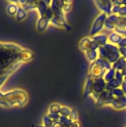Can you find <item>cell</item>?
<instances>
[{"label":"cell","mask_w":126,"mask_h":127,"mask_svg":"<svg viewBox=\"0 0 126 127\" xmlns=\"http://www.w3.org/2000/svg\"><path fill=\"white\" fill-rule=\"evenodd\" d=\"M27 100V94L23 90H15L5 95L0 93V105L4 106H23Z\"/></svg>","instance_id":"1"},{"label":"cell","mask_w":126,"mask_h":127,"mask_svg":"<svg viewBox=\"0 0 126 127\" xmlns=\"http://www.w3.org/2000/svg\"><path fill=\"white\" fill-rule=\"evenodd\" d=\"M97 51L99 57L106 60L111 64H114L121 57L119 47L108 42L103 46H100Z\"/></svg>","instance_id":"2"},{"label":"cell","mask_w":126,"mask_h":127,"mask_svg":"<svg viewBox=\"0 0 126 127\" xmlns=\"http://www.w3.org/2000/svg\"><path fill=\"white\" fill-rule=\"evenodd\" d=\"M107 15L102 13H100L93 22L91 28L89 36H95L98 33H102V31L105 28V24L107 19Z\"/></svg>","instance_id":"3"},{"label":"cell","mask_w":126,"mask_h":127,"mask_svg":"<svg viewBox=\"0 0 126 127\" xmlns=\"http://www.w3.org/2000/svg\"><path fill=\"white\" fill-rule=\"evenodd\" d=\"M107 83L105 81L103 77L94 78V92L90 97H91L95 102L97 101L99 95L105 90Z\"/></svg>","instance_id":"4"},{"label":"cell","mask_w":126,"mask_h":127,"mask_svg":"<svg viewBox=\"0 0 126 127\" xmlns=\"http://www.w3.org/2000/svg\"><path fill=\"white\" fill-rule=\"evenodd\" d=\"M114 99V98L111 95V91L105 89L99 95V97L95 103H96L97 106H98L99 107L111 106Z\"/></svg>","instance_id":"5"},{"label":"cell","mask_w":126,"mask_h":127,"mask_svg":"<svg viewBox=\"0 0 126 127\" xmlns=\"http://www.w3.org/2000/svg\"><path fill=\"white\" fill-rule=\"evenodd\" d=\"M50 23L53 25L54 26L59 28H64V29H68L70 28L65 19V13L63 11H59L54 13V16L53 19L50 20Z\"/></svg>","instance_id":"6"},{"label":"cell","mask_w":126,"mask_h":127,"mask_svg":"<svg viewBox=\"0 0 126 127\" xmlns=\"http://www.w3.org/2000/svg\"><path fill=\"white\" fill-rule=\"evenodd\" d=\"M94 4L97 8L100 10V13H105L107 16H109L111 13V10L113 7L112 1H94Z\"/></svg>","instance_id":"7"},{"label":"cell","mask_w":126,"mask_h":127,"mask_svg":"<svg viewBox=\"0 0 126 127\" xmlns=\"http://www.w3.org/2000/svg\"><path fill=\"white\" fill-rule=\"evenodd\" d=\"M94 78L90 75H88L85 78L82 90V95L84 97H91V95H92L94 92Z\"/></svg>","instance_id":"8"},{"label":"cell","mask_w":126,"mask_h":127,"mask_svg":"<svg viewBox=\"0 0 126 127\" xmlns=\"http://www.w3.org/2000/svg\"><path fill=\"white\" fill-rule=\"evenodd\" d=\"M118 19H119L118 15L111 14L108 16L106 21H105V28L107 30L111 31L112 32L114 31L115 29L117 28Z\"/></svg>","instance_id":"9"},{"label":"cell","mask_w":126,"mask_h":127,"mask_svg":"<svg viewBox=\"0 0 126 127\" xmlns=\"http://www.w3.org/2000/svg\"><path fill=\"white\" fill-rule=\"evenodd\" d=\"M105 71L101 68L99 65H97L94 62L91 63L90 64V67H89V72H88V75L91 76L94 78H97V77H102L104 74H105Z\"/></svg>","instance_id":"10"},{"label":"cell","mask_w":126,"mask_h":127,"mask_svg":"<svg viewBox=\"0 0 126 127\" xmlns=\"http://www.w3.org/2000/svg\"><path fill=\"white\" fill-rule=\"evenodd\" d=\"M111 106L116 110L126 109V96L114 98Z\"/></svg>","instance_id":"11"},{"label":"cell","mask_w":126,"mask_h":127,"mask_svg":"<svg viewBox=\"0 0 126 127\" xmlns=\"http://www.w3.org/2000/svg\"><path fill=\"white\" fill-rule=\"evenodd\" d=\"M91 43H92V39L91 36L83 37L79 42V48L84 53L85 51L91 49Z\"/></svg>","instance_id":"12"},{"label":"cell","mask_w":126,"mask_h":127,"mask_svg":"<svg viewBox=\"0 0 126 127\" xmlns=\"http://www.w3.org/2000/svg\"><path fill=\"white\" fill-rule=\"evenodd\" d=\"M91 37L100 46H103L108 42V35H107L104 33H98V34L91 36Z\"/></svg>","instance_id":"13"},{"label":"cell","mask_w":126,"mask_h":127,"mask_svg":"<svg viewBox=\"0 0 126 127\" xmlns=\"http://www.w3.org/2000/svg\"><path fill=\"white\" fill-rule=\"evenodd\" d=\"M123 38V37L120 36L119 33H117L115 31H113L108 35V43L118 46V45L120 44Z\"/></svg>","instance_id":"14"},{"label":"cell","mask_w":126,"mask_h":127,"mask_svg":"<svg viewBox=\"0 0 126 127\" xmlns=\"http://www.w3.org/2000/svg\"><path fill=\"white\" fill-rule=\"evenodd\" d=\"M83 54H84L85 57L86 58V60H88V61H89L91 63L95 62L97 60V59L99 57L98 51H94V50H91V49L85 51Z\"/></svg>","instance_id":"15"},{"label":"cell","mask_w":126,"mask_h":127,"mask_svg":"<svg viewBox=\"0 0 126 127\" xmlns=\"http://www.w3.org/2000/svg\"><path fill=\"white\" fill-rule=\"evenodd\" d=\"M97 65H99L101 68H102L105 71L111 69L112 68V64L110 63L108 61H107L106 60H104L102 58L98 57L97 59V60L94 62Z\"/></svg>","instance_id":"16"},{"label":"cell","mask_w":126,"mask_h":127,"mask_svg":"<svg viewBox=\"0 0 126 127\" xmlns=\"http://www.w3.org/2000/svg\"><path fill=\"white\" fill-rule=\"evenodd\" d=\"M126 66V59L120 57L114 64H112V68L116 71H121Z\"/></svg>","instance_id":"17"},{"label":"cell","mask_w":126,"mask_h":127,"mask_svg":"<svg viewBox=\"0 0 126 127\" xmlns=\"http://www.w3.org/2000/svg\"><path fill=\"white\" fill-rule=\"evenodd\" d=\"M50 23V22L49 19H48L45 17H40V19H39L38 23H37V29L39 31H43L48 28V26Z\"/></svg>","instance_id":"18"},{"label":"cell","mask_w":126,"mask_h":127,"mask_svg":"<svg viewBox=\"0 0 126 127\" xmlns=\"http://www.w3.org/2000/svg\"><path fill=\"white\" fill-rule=\"evenodd\" d=\"M115 74H116V71L113 68H111V69H109V70H108V71H106L105 72L102 77H103V79L105 80V81L106 83H108L111 80H112L113 79H114Z\"/></svg>","instance_id":"19"},{"label":"cell","mask_w":126,"mask_h":127,"mask_svg":"<svg viewBox=\"0 0 126 127\" xmlns=\"http://www.w3.org/2000/svg\"><path fill=\"white\" fill-rule=\"evenodd\" d=\"M62 106L59 103H53L49 106L48 113L50 114H59L61 110Z\"/></svg>","instance_id":"20"},{"label":"cell","mask_w":126,"mask_h":127,"mask_svg":"<svg viewBox=\"0 0 126 127\" xmlns=\"http://www.w3.org/2000/svg\"><path fill=\"white\" fill-rule=\"evenodd\" d=\"M73 109L68 106H62L61 110L59 112V115L61 116H64V117H69L72 112Z\"/></svg>","instance_id":"21"},{"label":"cell","mask_w":126,"mask_h":127,"mask_svg":"<svg viewBox=\"0 0 126 127\" xmlns=\"http://www.w3.org/2000/svg\"><path fill=\"white\" fill-rule=\"evenodd\" d=\"M111 95L113 96L114 98H117V97H120L124 96V93L122 90L121 88H117V89H114L111 91Z\"/></svg>","instance_id":"22"},{"label":"cell","mask_w":126,"mask_h":127,"mask_svg":"<svg viewBox=\"0 0 126 127\" xmlns=\"http://www.w3.org/2000/svg\"><path fill=\"white\" fill-rule=\"evenodd\" d=\"M72 4H73L72 1H64V5L62 7V11L65 14L71 10Z\"/></svg>","instance_id":"23"},{"label":"cell","mask_w":126,"mask_h":127,"mask_svg":"<svg viewBox=\"0 0 126 127\" xmlns=\"http://www.w3.org/2000/svg\"><path fill=\"white\" fill-rule=\"evenodd\" d=\"M59 121L64 125V127H70L73 123V121L69 117H64L60 115Z\"/></svg>","instance_id":"24"},{"label":"cell","mask_w":126,"mask_h":127,"mask_svg":"<svg viewBox=\"0 0 126 127\" xmlns=\"http://www.w3.org/2000/svg\"><path fill=\"white\" fill-rule=\"evenodd\" d=\"M18 9L19 7H17V5L16 4H10L7 6V13L13 16V15H15L17 13V11H18Z\"/></svg>","instance_id":"25"},{"label":"cell","mask_w":126,"mask_h":127,"mask_svg":"<svg viewBox=\"0 0 126 127\" xmlns=\"http://www.w3.org/2000/svg\"><path fill=\"white\" fill-rule=\"evenodd\" d=\"M117 28L126 29V17H121V16H119Z\"/></svg>","instance_id":"26"},{"label":"cell","mask_w":126,"mask_h":127,"mask_svg":"<svg viewBox=\"0 0 126 127\" xmlns=\"http://www.w3.org/2000/svg\"><path fill=\"white\" fill-rule=\"evenodd\" d=\"M25 16H26V12H25V10L23 8H22V7H19L18 11H17V13H16V18H17V19L18 20L23 19Z\"/></svg>","instance_id":"27"},{"label":"cell","mask_w":126,"mask_h":127,"mask_svg":"<svg viewBox=\"0 0 126 127\" xmlns=\"http://www.w3.org/2000/svg\"><path fill=\"white\" fill-rule=\"evenodd\" d=\"M118 16L121 17H126V5L120 6L118 12Z\"/></svg>","instance_id":"28"},{"label":"cell","mask_w":126,"mask_h":127,"mask_svg":"<svg viewBox=\"0 0 126 127\" xmlns=\"http://www.w3.org/2000/svg\"><path fill=\"white\" fill-rule=\"evenodd\" d=\"M117 80H118L120 83H123L124 82V77L123 75L122 74L121 71H116V74H115V77H114Z\"/></svg>","instance_id":"29"},{"label":"cell","mask_w":126,"mask_h":127,"mask_svg":"<svg viewBox=\"0 0 126 127\" xmlns=\"http://www.w3.org/2000/svg\"><path fill=\"white\" fill-rule=\"evenodd\" d=\"M69 118H70L73 121H79V115H78L77 112L75 111V110H74V109H73V111H72L71 115L69 116Z\"/></svg>","instance_id":"30"},{"label":"cell","mask_w":126,"mask_h":127,"mask_svg":"<svg viewBox=\"0 0 126 127\" xmlns=\"http://www.w3.org/2000/svg\"><path fill=\"white\" fill-rule=\"evenodd\" d=\"M115 32H117V33H119L120 36H122L123 38L124 37H126V29H123V28H116L115 29V31H114Z\"/></svg>","instance_id":"31"},{"label":"cell","mask_w":126,"mask_h":127,"mask_svg":"<svg viewBox=\"0 0 126 127\" xmlns=\"http://www.w3.org/2000/svg\"><path fill=\"white\" fill-rule=\"evenodd\" d=\"M120 56L126 59V48H119Z\"/></svg>","instance_id":"32"},{"label":"cell","mask_w":126,"mask_h":127,"mask_svg":"<svg viewBox=\"0 0 126 127\" xmlns=\"http://www.w3.org/2000/svg\"><path fill=\"white\" fill-rule=\"evenodd\" d=\"M119 48H126V37H124L122 39L121 42L118 45Z\"/></svg>","instance_id":"33"},{"label":"cell","mask_w":126,"mask_h":127,"mask_svg":"<svg viewBox=\"0 0 126 127\" xmlns=\"http://www.w3.org/2000/svg\"><path fill=\"white\" fill-rule=\"evenodd\" d=\"M70 127H81V124L79 121H73Z\"/></svg>","instance_id":"34"},{"label":"cell","mask_w":126,"mask_h":127,"mask_svg":"<svg viewBox=\"0 0 126 127\" xmlns=\"http://www.w3.org/2000/svg\"><path fill=\"white\" fill-rule=\"evenodd\" d=\"M120 88L122 89V90H123V93H124L125 96H126V82H123V83H122V85H121Z\"/></svg>","instance_id":"35"},{"label":"cell","mask_w":126,"mask_h":127,"mask_svg":"<svg viewBox=\"0 0 126 127\" xmlns=\"http://www.w3.org/2000/svg\"><path fill=\"white\" fill-rule=\"evenodd\" d=\"M64 127V125L59 121L55 122V123L53 124V127Z\"/></svg>","instance_id":"36"},{"label":"cell","mask_w":126,"mask_h":127,"mask_svg":"<svg viewBox=\"0 0 126 127\" xmlns=\"http://www.w3.org/2000/svg\"><path fill=\"white\" fill-rule=\"evenodd\" d=\"M121 73H122V74L123 75V77H124V76H126V66L125 67V68H123V70H122V71H121Z\"/></svg>","instance_id":"37"},{"label":"cell","mask_w":126,"mask_h":127,"mask_svg":"<svg viewBox=\"0 0 126 127\" xmlns=\"http://www.w3.org/2000/svg\"><path fill=\"white\" fill-rule=\"evenodd\" d=\"M124 82H126V76H124Z\"/></svg>","instance_id":"38"},{"label":"cell","mask_w":126,"mask_h":127,"mask_svg":"<svg viewBox=\"0 0 126 127\" xmlns=\"http://www.w3.org/2000/svg\"><path fill=\"white\" fill-rule=\"evenodd\" d=\"M37 127H45V126H43V125H40V126H38Z\"/></svg>","instance_id":"39"},{"label":"cell","mask_w":126,"mask_h":127,"mask_svg":"<svg viewBox=\"0 0 126 127\" xmlns=\"http://www.w3.org/2000/svg\"></svg>","instance_id":"40"},{"label":"cell","mask_w":126,"mask_h":127,"mask_svg":"<svg viewBox=\"0 0 126 127\" xmlns=\"http://www.w3.org/2000/svg\"></svg>","instance_id":"41"}]
</instances>
